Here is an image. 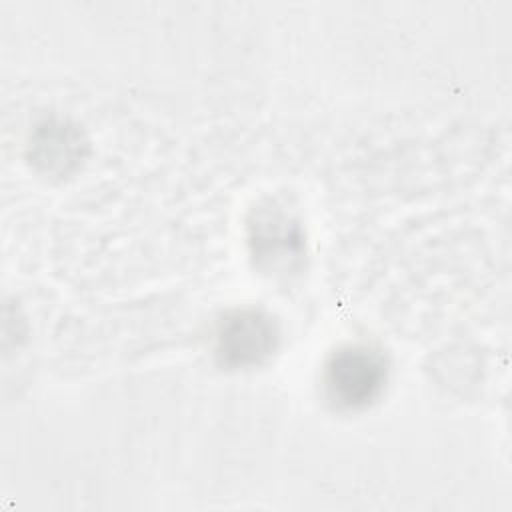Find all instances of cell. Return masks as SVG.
Wrapping results in <instances>:
<instances>
[{
  "label": "cell",
  "mask_w": 512,
  "mask_h": 512,
  "mask_svg": "<svg viewBox=\"0 0 512 512\" xmlns=\"http://www.w3.org/2000/svg\"><path fill=\"white\" fill-rule=\"evenodd\" d=\"M388 374L390 366L382 350L370 344H344L324 364V398L340 412L364 410L382 396Z\"/></svg>",
  "instance_id": "1"
},
{
  "label": "cell",
  "mask_w": 512,
  "mask_h": 512,
  "mask_svg": "<svg viewBox=\"0 0 512 512\" xmlns=\"http://www.w3.org/2000/svg\"><path fill=\"white\" fill-rule=\"evenodd\" d=\"M278 338V326L266 312L256 308L232 310L218 322L214 354L226 368H254L274 354Z\"/></svg>",
  "instance_id": "2"
},
{
  "label": "cell",
  "mask_w": 512,
  "mask_h": 512,
  "mask_svg": "<svg viewBox=\"0 0 512 512\" xmlns=\"http://www.w3.org/2000/svg\"><path fill=\"white\" fill-rule=\"evenodd\" d=\"M248 228L252 256L266 270H290L304 252V234L298 220L274 202L258 206Z\"/></svg>",
  "instance_id": "3"
},
{
  "label": "cell",
  "mask_w": 512,
  "mask_h": 512,
  "mask_svg": "<svg viewBox=\"0 0 512 512\" xmlns=\"http://www.w3.org/2000/svg\"><path fill=\"white\" fill-rule=\"evenodd\" d=\"M84 148L86 140L76 126L48 120L36 128L30 142V156L46 172L66 174L82 160Z\"/></svg>",
  "instance_id": "4"
}]
</instances>
